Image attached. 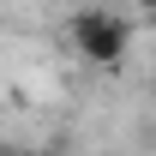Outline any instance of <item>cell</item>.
<instances>
[{
  "mask_svg": "<svg viewBox=\"0 0 156 156\" xmlns=\"http://www.w3.org/2000/svg\"><path fill=\"white\" fill-rule=\"evenodd\" d=\"M66 36H72L78 60L96 66V72H114L120 60L132 54V24H126L120 6H78L72 24H66Z\"/></svg>",
  "mask_w": 156,
  "mask_h": 156,
  "instance_id": "1",
  "label": "cell"
},
{
  "mask_svg": "<svg viewBox=\"0 0 156 156\" xmlns=\"http://www.w3.org/2000/svg\"><path fill=\"white\" fill-rule=\"evenodd\" d=\"M126 12H156V0H120Z\"/></svg>",
  "mask_w": 156,
  "mask_h": 156,
  "instance_id": "2",
  "label": "cell"
},
{
  "mask_svg": "<svg viewBox=\"0 0 156 156\" xmlns=\"http://www.w3.org/2000/svg\"><path fill=\"white\" fill-rule=\"evenodd\" d=\"M0 156H54V150H0Z\"/></svg>",
  "mask_w": 156,
  "mask_h": 156,
  "instance_id": "3",
  "label": "cell"
}]
</instances>
